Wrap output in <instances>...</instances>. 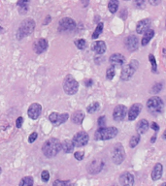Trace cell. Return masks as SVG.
<instances>
[{
    "label": "cell",
    "mask_w": 166,
    "mask_h": 186,
    "mask_svg": "<svg viewBox=\"0 0 166 186\" xmlns=\"http://www.w3.org/2000/svg\"><path fill=\"white\" fill-rule=\"evenodd\" d=\"M61 149L62 147L60 141L55 139V138H52V139L46 141L42 146V152L48 158L56 157Z\"/></svg>",
    "instance_id": "1"
},
{
    "label": "cell",
    "mask_w": 166,
    "mask_h": 186,
    "mask_svg": "<svg viewBox=\"0 0 166 186\" xmlns=\"http://www.w3.org/2000/svg\"><path fill=\"white\" fill-rule=\"evenodd\" d=\"M35 29V22L33 19H25L23 20L17 31V38L18 40H21L25 38L26 36H29L33 33Z\"/></svg>",
    "instance_id": "2"
},
{
    "label": "cell",
    "mask_w": 166,
    "mask_h": 186,
    "mask_svg": "<svg viewBox=\"0 0 166 186\" xmlns=\"http://www.w3.org/2000/svg\"><path fill=\"white\" fill-rule=\"evenodd\" d=\"M117 134V129L116 127H99L94 134V139L96 141H107L115 138Z\"/></svg>",
    "instance_id": "3"
},
{
    "label": "cell",
    "mask_w": 166,
    "mask_h": 186,
    "mask_svg": "<svg viewBox=\"0 0 166 186\" xmlns=\"http://www.w3.org/2000/svg\"><path fill=\"white\" fill-rule=\"evenodd\" d=\"M164 104L162 102V100L157 96H153L152 98H150L147 102V108L148 111H150V114H152L153 115L159 114L163 111Z\"/></svg>",
    "instance_id": "4"
},
{
    "label": "cell",
    "mask_w": 166,
    "mask_h": 186,
    "mask_svg": "<svg viewBox=\"0 0 166 186\" xmlns=\"http://www.w3.org/2000/svg\"><path fill=\"white\" fill-rule=\"evenodd\" d=\"M63 90L68 95H74L78 92L79 82L74 79L72 75H67L63 81Z\"/></svg>",
    "instance_id": "5"
},
{
    "label": "cell",
    "mask_w": 166,
    "mask_h": 186,
    "mask_svg": "<svg viewBox=\"0 0 166 186\" xmlns=\"http://www.w3.org/2000/svg\"><path fill=\"white\" fill-rule=\"evenodd\" d=\"M138 61L137 60H131L129 64L125 65L124 68H122L121 70V79L122 81H128V79H130L131 77L134 75L136 70L138 69Z\"/></svg>",
    "instance_id": "6"
},
{
    "label": "cell",
    "mask_w": 166,
    "mask_h": 186,
    "mask_svg": "<svg viewBox=\"0 0 166 186\" xmlns=\"http://www.w3.org/2000/svg\"><path fill=\"white\" fill-rule=\"evenodd\" d=\"M125 157V151L121 143H116L113 151H112V159L113 162L117 165H120L124 162Z\"/></svg>",
    "instance_id": "7"
},
{
    "label": "cell",
    "mask_w": 166,
    "mask_h": 186,
    "mask_svg": "<svg viewBox=\"0 0 166 186\" xmlns=\"http://www.w3.org/2000/svg\"><path fill=\"white\" fill-rule=\"evenodd\" d=\"M76 28V23L71 18H63L58 22V31L65 32V31H72Z\"/></svg>",
    "instance_id": "8"
},
{
    "label": "cell",
    "mask_w": 166,
    "mask_h": 186,
    "mask_svg": "<svg viewBox=\"0 0 166 186\" xmlns=\"http://www.w3.org/2000/svg\"><path fill=\"white\" fill-rule=\"evenodd\" d=\"M89 140V136L87 132H79L76 135L73 137V142L74 146L77 147H81L85 146L88 142Z\"/></svg>",
    "instance_id": "9"
},
{
    "label": "cell",
    "mask_w": 166,
    "mask_h": 186,
    "mask_svg": "<svg viewBox=\"0 0 166 186\" xmlns=\"http://www.w3.org/2000/svg\"><path fill=\"white\" fill-rule=\"evenodd\" d=\"M69 118L68 114H58V113H52L49 116V119L55 126H60L64 122H66Z\"/></svg>",
    "instance_id": "10"
},
{
    "label": "cell",
    "mask_w": 166,
    "mask_h": 186,
    "mask_svg": "<svg viewBox=\"0 0 166 186\" xmlns=\"http://www.w3.org/2000/svg\"><path fill=\"white\" fill-rule=\"evenodd\" d=\"M42 114V106L38 103H33L29 106L27 114L29 116V118L36 120L39 118V116Z\"/></svg>",
    "instance_id": "11"
},
{
    "label": "cell",
    "mask_w": 166,
    "mask_h": 186,
    "mask_svg": "<svg viewBox=\"0 0 166 186\" xmlns=\"http://www.w3.org/2000/svg\"><path fill=\"white\" fill-rule=\"evenodd\" d=\"M48 41L45 38H40L38 40H36L33 44V51H35V54H41L43 52H45L48 50Z\"/></svg>",
    "instance_id": "12"
},
{
    "label": "cell",
    "mask_w": 166,
    "mask_h": 186,
    "mask_svg": "<svg viewBox=\"0 0 166 186\" xmlns=\"http://www.w3.org/2000/svg\"><path fill=\"white\" fill-rule=\"evenodd\" d=\"M127 114V108L125 105H117L114 109L113 111V118L116 121H121L124 120Z\"/></svg>",
    "instance_id": "13"
},
{
    "label": "cell",
    "mask_w": 166,
    "mask_h": 186,
    "mask_svg": "<svg viewBox=\"0 0 166 186\" xmlns=\"http://www.w3.org/2000/svg\"><path fill=\"white\" fill-rule=\"evenodd\" d=\"M138 38L135 36H128L125 39V46L126 47V50H128L129 51H134L138 49Z\"/></svg>",
    "instance_id": "14"
},
{
    "label": "cell",
    "mask_w": 166,
    "mask_h": 186,
    "mask_svg": "<svg viewBox=\"0 0 166 186\" xmlns=\"http://www.w3.org/2000/svg\"><path fill=\"white\" fill-rule=\"evenodd\" d=\"M119 181L121 185L125 186H132L134 184V177L130 174V173H124L120 175V179Z\"/></svg>",
    "instance_id": "15"
},
{
    "label": "cell",
    "mask_w": 166,
    "mask_h": 186,
    "mask_svg": "<svg viewBox=\"0 0 166 186\" xmlns=\"http://www.w3.org/2000/svg\"><path fill=\"white\" fill-rule=\"evenodd\" d=\"M141 110H142V105L141 104H133L129 111H128V120H134L136 119V118L139 115V114L141 113Z\"/></svg>",
    "instance_id": "16"
},
{
    "label": "cell",
    "mask_w": 166,
    "mask_h": 186,
    "mask_svg": "<svg viewBox=\"0 0 166 186\" xmlns=\"http://www.w3.org/2000/svg\"><path fill=\"white\" fill-rule=\"evenodd\" d=\"M103 167H104V163L102 160H94L90 163L88 170V173L95 174L99 173L103 169Z\"/></svg>",
    "instance_id": "17"
},
{
    "label": "cell",
    "mask_w": 166,
    "mask_h": 186,
    "mask_svg": "<svg viewBox=\"0 0 166 186\" xmlns=\"http://www.w3.org/2000/svg\"><path fill=\"white\" fill-rule=\"evenodd\" d=\"M109 62L111 63L113 66H121L125 64V56L121 54H112L109 58Z\"/></svg>",
    "instance_id": "18"
},
{
    "label": "cell",
    "mask_w": 166,
    "mask_h": 186,
    "mask_svg": "<svg viewBox=\"0 0 166 186\" xmlns=\"http://www.w3.org/2000/svg\"><path fill=\"white\" fill-rule=\"evenodd\" d=\"M92 51L97 54H103L106 51V44L103 41H95L92 45Z\"/></svg>",
    "instance_id": "19"
},
{
    "label": "cell",
    "mask_w": 166,
    "mask_h": 186,
    "mask_svg": "<svg viewBox=\"0 0 166 186\" xmlns=\"http://www.w3.org/2000/svg\"><path fill=\"white\" fill-rule=\"evenodd\" d=\"M150 19H144L140 22H138L136 25V31L138 34H143L145 31H147L150 27Z\"/></svg>",
    "instance_id": "20"
},
{
    "label": "cell",
    "mask_w": 166,
    "mask_h": 186,
    "mask_svg": "<svg viewBox=\"0 0 166 186\" xmlns=\"http://www.w3.org/2000/svg\"><path fill=\"white\" fill-rule=\"evenodd\" d=\"M149 129V122L147 119H141L136 125V130L140 135L145 134Z\"/></svg>",
    "instance_id": "21"
},
{
    "label": "cell",
    "mask_w": 166,
    "mask_h": 186,
    "mask_svg": "<svg viewBox=\"0 0 166 186\" xmlns=\"http://www.w3.org/2000/svg\"><path fill=\"white\" fill-rule=\"evenodd\" d=\"M162 170H163V168H162V165L161 164L157 163L156 166H154L153 172H152V178H153V180H157V179H159L160 177H161Z\"/></svg>",
    "instance_id": "22"
},
{
    "label": "cell",
    "mask_w": 166,
    "mask_h": 186,
    "mask_svg": "<svg viewBox=\"0 0 166 186\" xmlns=\"http://www.w3.org/2000/svg\"><path fill=\"white\" fill-rule=\"evenodd\" d=\"M61 147H62V150L65 152V153H71L73 152L75 146H74V142L73 141L70 140H64L61 142Z\"/></svg>",
    "instance_id": "23"
},
{
    "label": "cell",
    "mask_w": 166,
    "mask_h": 186,
    "mask_svg": "<svg viewBox=\"0 0 166 186\" xmlns=\"http://www.w3.org/2000/svg\"><path fill=\"white\" fill-rule=\"evenodd\" d=\"M154 35V31L153 29H148L147 31L144 32V36L142 38V41H141V45L143 47H145L149 44V42L152 40V38Z\"/></svg>",
    "instance_id": "24"
},
{
    "label": "cell",
    "mask_w": 166,
    "mask_h": 186,
    "mask_svg": "<svg viewBox=\"0 0 166 186\" xmlns=\"http://www.w3.org/2000/svg\"><path fill=\"white\" fill-rule=\"evenodd\" d=\"M85 118V114L82 111H77L72 114V122L75 124H82V122Z\"/></svg>",
    "instance_id": "25"
},
{
    "label": "cell",
    "mask_w": 166,
    "mask_h": 186,
    "mask_svg": "<svg viewBox=\"0 0 166 186\" xmlns=\"http://www.w3.org/2000/svg\"><path fill=\"white\" fill-rule=\"evenodd\" d=\"M29 3L30 0H20V1L17 3L18 7H19V11L20 14H25L27 12L28 7H29Z\"/></svg>",
    "instance_id": "26"
},
{
    "label": "cell",
    "mask_w": 166,
    "mask_h": 186,
    "mask_svg": "<svg viewBox=\"0 0 166 186\" xmlns=\"http://www.w3.org/2000/svg\"><path fill=\"white\" fill-rule=\"evenodd\" d=\"M119 0H110L108 3V9L112 14H115L119 9Z\"/></svg>",
    "instance_id": "27"
},
{
    "label": "cell",
    "mask_w": 166,
    "mask_h": 186,
    "mask_svg": "<svg viewBox=\"0 0 166 186\" xmlns=\"http://www.w3.org/2000/svg\"><path fill=\"white\" fill-rule=\"evenodd\" d=\"M100 108V105L98 102H94V103H92L90 105H88L87 107V111L88 114H94L96 113Z\"/></svg>",
    "instance_id": "28"
},
{
    "label": "cell",
    "mask_w": 166,
    "mask_h": 186,
    "mask_svg": "<svg viewBox=\"0 0 166 186\" xmlns=\"http://www.w3.org/2000/svg\"><path fill=\"white\" fill-rule=\"evenodd\" d=\"M103 26H104L103 23H99L97 24L95 30L93 31V33H92V39H97L98 38L99 35L102 33V31H103Z\"/></svg>",
    "instance_id": "29"
},
{
    "label": "cell",
    "mask_w": 166,
    "mask_h": 186,
    "mask_svg": "<svg viewBox=\"0 0 166 186\" xmlns=\"http://www.w3.org/2000/svg\"><path fill=\"white\" fill-rule=\"evenodd\" d=\"M34 183V180L32 177H25L20 180V186H32Z\"/></svg>",
    "instance_id": "30"
},
{
    "label": "cell",
    "mask_w": 166,
    "mask_h": 186,
    "mask_svg": "<svg viewBox=\"0 0 166 186\" xmlns=\"http://www.w3.org/2000/svg\"><path fill=\"white\" fill-rule=\"evenodd\" d=\"M149 60L151 62V65H152V71L153 73H157V60H156V57H154L153 54H150L149 55Z\"/></svg>",
    "instance_id": "31"
},
{
    "label": "cell",
    "mask_w": 166,
    "mask_h": 186,
    "mask_svg": "<svg viewBox=\"0 0 166 186\" xmlns=\"http://www.w3.org/2000/svg\"><path fill=\"white\" fill-rule=\"evenodd\" d=\"M75 46H76L79 50H85V47H87V42H85V39H78V40H75L74 42Z\"/></svg>",
    "instance_id": "32"
},
{
    "label": "cell",
    "mask_w": 166,
    "mask_h": 186,
    "mask_svg": "<svg viewBox=\"0 0 166 186\" xmlns=\"http://www.w3.org/2000/svg\"><path fill=\"white\" fill-rule=\"evenodd\" d=\"M139 142H140V136H139V135L132 136L131 140H130V142H129L130 147H131V148H134V147L138 145V143H139Z\"/></svg>",
    "instance_id": "33"
},
{
    "label": "cell",
    "mask_w": 166,
    "mask_h": 186,
    "mask_svg": "<svg viewBox=\"0 0 166 186\" xmlns=\"http://www.w3.org/2000/svg\"><path fill=\"white\" fill-rule=\"evenodd\" d=\"M115 74H116V70H115V66L112 65L111 67H109L107 69V72H106V77L108 79H112L115 77Z\"/></svg>",
    "instance_id": "34"
},
{
    "label": "cell",
    "mask_w": 166,
    "mask_h": 186,
    "mask_svg": "<svg viewBox=\"0 0 166 186\" xmlns=\"http://www.w3.org/2000/svg\"><path fill=\"white\" fill-rule=\"evenodd\" d=\"M41 178L44 182H48V181H49V179H50V173L48 171H46V170H44V171H43L42 174H41Z\"/></svg>",
    "instance_id": "35"
},
{
    "label": "cell",
    "mask_w": 166,
    "mask_h": 186,
    "mask_svg": "<svg viewBox=\"0 0 166 186\" xmlns=\"http://www.w3.org/2000/svg\"><path fill=\"white\" fill-rule=\"evenodd\" d=\"M162 89V83H156L154 84V86H153V88H152V91L153 92V93H158L160 90Z\"/></svg>",
    "instance_id": "36"
},
{
    "label": "cell",
    "mask_w": 166,
    "mask_h": 186,
    "mask_svg": "<svg viewBox=\"0 0 166 186\" xmlns=\"http://www.w3.org/2000/svg\"><path fill=\"white\" fill-rule=\"evenodd\" d=\"M74 157L75 159H77L78 161H81L84 159V152L83 151H77L74 153Z\"/></svg>",
    "instance_id": "37"
},
{
    "label": "cell",
    "mask_w": 166,
    "mask_h": 186,
    "mask_svg": "<svg viewBox=\"0 0 166 186\" xmlns=\"http://www.w3.org/2000/svg\"><path fill=\"white\" fill-rule=\"evenodd\" d=\"M53 185H56V186H57V185H60V186H62V185H67V184H70V181H69V180H66V181H63V180H60V179H57V180H56V181H53V183H52Z\"/></svg>",
    "instance_id": "38"
},
{
    "label": "cell",
    "mask_w": 166,
    "mask_h": 186,
    "mask_svg": "<svg viewBox=\"0 0 166 186\" xmlns=\"http://www.w3.org/2000/svg\"><path fill=\"white\" fill-rule=\"evenodd\" d=\"M97 122H98V126H99V127H105V124H106V118H105L104 115L100 116V118H98V120H97Z\"/></svg>",
    "instance_id": "39"
},
{
    "label": "cell",
    "mask_w": 166,
    "mask_h": 186,
    "mask_svg": "<svg viewBox=\"0 0 166 186\" xmlns=\"http://www.w3.org/2000/svg\"><path fill=\"white\" fill-rule=\"evenodd\" d=\"M37 137H38V134H37L36 132H33V133H31V134H30V136L28 137V142H29L30 143L34 142H35V140L37 139Z\"/></svg>",
    "instance_id": "40"
},
{
    "label": "cell",
    "mask_w": 166,
    "mask_h": 186,
    "mask_svg": "<svg viewBox=\"0 0 166 186\" xmlns=\"http://www.w3.org/2000/svg\"><path fill=\"white\" fill-rule=\"evenodd\" d=\"M145 2H146V0H134L135 5L140 9H142L144 6H145Z\"/></svg>",
    "instance_id": "41"
},
{
    "label": "cell",
    "mask_w": 166,
    "mask_h": 186,
    "mask_svg": "<svg viewBox=\"0 0 166 186\" xmlns=\"http://www.w3.org/2000/svg\"><path fill=\"white\" fill-rule=\"evenodd\" d=\"M23 124V116H20L17 119H16V126L18 127V128H20L21 126Z\"/></svg>",
    "instance_id": "42"
},
{
    "label": "cell",
    "mask_w": 166,
    "mask_h": 186,
    "mask_svg": "<svg viewBox=\"0 0 166 186\" xmlns=\"http://www.w3.org/2000/svg\"><path fill=\"white\" fill-rule=\"evenodd\" d=\"M151 128L153 130H154L156 132H157L159 130V126L156 123V122H152V124H151Z\"/></svg>",
    "instance_id": "43"
},
{
    "label": "cell",
    "mask_w": 166,
    "mask_h": 186,
    "mask_svg": "<svg viewBox=\"0 0 166 186\" xmlns=\"http://www.w3.org/2000/svg\"><path fill=\"white\" fill-rule=\"evenodd\" d=\"M148 1H149L150 4L153 5V6H157V5H158L160 3L161 0H148Z\"/></svg>",
    "instance_id": "44"
},
{
    "label": "cell",
    "mask_w": 166,
    "mask_h": 186,
    "mask_svg": "<svg viewBox=\"0 0 166 186\" xmlns=\"http://www.w3.org/2000/svg\"><path fill=\"white\" fill-rule=\"evenodd\" d=\"M92 83H93V81L92 79H87V81H85V86H92Z\"/></svg>",
    "instance_id": "45"
},
{
    "label": "cell",
    "mask_w": 166,
    "mask_h": 186,
    "mask_svg": "<svg viewBox=\"0 0 166 186\" xmlns=\"http://www.w3.org/2000/svg\"><path fill=\"white\" fill-rule=\"evenodd\" d=\"M50 20H51V17H50V16H48V19H46V20H45V23H44V24H49V23H50Z\"/></svg>",
    "instance_id": "46"
},
{
    "label": "cell",
    "mask_w": 166,
    "mask_h": 186,
    "mask_svg": "<svg viewBox=\"0 0 166 186\" xmlns=\"http://www.w3.org/2000/svg\"><path fill=\"white\" fill-rule=\"evenodd\" d=\"M156 139H157V135H153L151 138V142H156Z\"/></svg>",
    "instance_id": "47"
},
{
    "label": "cell",
    "mask_w": 166,
    "mask_h": 186,
    "mask_svg": "<svg viewBox=\"0 0 166 186\" xmlns=\"http://www.w3.org/2000/svg\"><path fill=\"white\" fill-rule=\"evenodd\" d=\"M162 137H163V139H165V140H166V129H165V131L163 132V135H162Z\"/></svg>",
    "instance_id": "48"
},
{
    "label": "cell",
    "mask_w": 166,
    "mask_h": 186,
    "mask_svg": "<svg viewBox=\"0 0 166 186\" xmlns=\"http://www.w3.org/2000/svg\"><path fill=\"white\" fill-rule=\"evenodd\" d=\"M2 30H3V28H2V27H0V32H3Z\"/></svg>",
    "instance_id": "49"
},
{
    "label": "cell",
    "mask_w": 166,
    "mask_h": 186,
    "mask_svg": "<svg viewBox=\"0 0 166 186\" xmlns=\"http://www.w3.org/2000/svg\"><path fill=\"white\" fill-rule=\"evenodd\" d=\"M0 173H1V169H0Z\"/></svg>",
    "instance_id": "50"
},
{
    "label": "cell",
    "mask_w": 166,
    "mask_h": 186,
    "mask_svg": "<svg viewBox=\"0 0 166 186\" xmlns=\"http://www.w3.org/2000/svg\"><path fill=\"white\" fill-rule=\"evenodd\" d=\"M125 1H128V0H125Z\"/></svg>",
    "instance_id": "51"
}]
</instances>
